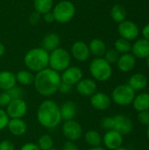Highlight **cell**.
<instances>
[{
  "label": "cell",
  "instance_id": "cell-1",
  "mask_svg": "<svg viewBox=\"0 0 149 150\" xmlns=\"http://www.w3.org/2000/svg\"><path fill=\"white\" fill-rule=\"evenodd\" d=\"M61 83V80L60 74L48 68L37 72L33 81L36 91L45 97L54 95L59 90Z\"/></svg>",
  "mask_w": 149,
  "mask_h": 150
},
{
  "label": "cell",
  "instance_id": "cell-2",
  "mask_svg": "<svg viewBox=\"0 0 149 150\" xmlns=\"http://www.w3.org/2000/svg\"><path fill=\"white\" fill-rule=\"evenodd\" d=\"M37 118L40 124L43 127L54 128L57 127L61 120L60 107L52 100H45L38 108Z\"/></svg>",
  "mask_w": 149,
  "mask_h": 150
},
{
  "label": "cell",
  "instance_id": "cell-3",
  "mask_svg": "<svg viewBox=\"0 0 149 150\" xmlns=\"http://www.w3.org/2000/svg\"><path fill=\"white\" fill-rule=\"evenodd\" d=\"M25 66L32 71L39 72L47 69L49 62V53L42 47L32 48L24 58Z\"/></svg>",
  "mask_w": 149,
  "mask_h": 150
},
{
  "label": "cell",
  "instance_id": "cell-4",
  "mask_svg": "<svg viewBox=\"0 0 149 150\" xmlns=\"http://www.w3.org/2000/svg\"><path fill=\"white\" fill-rule=\"evenodd\" d=\"M90 72L96 80L105 82L111 78L112 68L103 57H97L90 64Z\"/></svg>",
  "mask_w": 149,
  "mask_h": 150
},
{
  "label": "cell",
  "instance_id": "cell-5",
  "mask_svg": "<svg viewBox=\"0 0 149 150\" xmlns=\"http://www.w3.org/2000/svg\"><path fill=\"white\" fill-rule=\"evenodd\" d=\"M70 54L69 53L61 47H58L49 54L48 65L50 69L59 72L63 71L69 67L70 64Z\"/></svg>",
  "mask_w": 149,
  "mask_h": 150
},
{
  "label": "cell",
  "instance_id": "cell-6",
  "mask_svg": "<svg viewBox=\"0 0 149 150\" xmlns=\"http://www.w3.org/2000/svg\"><path fill=\"white\" fill-rule=\"evenodd\" d=\"M52 12L54 16L55 21L64 24L73 19L76 14V7L72 2L64 0L55 4Z\"/></svg>",
  "mask_w": 149,
  "mask_h": 150
},
{
  "label": "cell",
  "instance_id": "cell-7",
  "mask_svg": "<svg viewBox=\"0 0 149 150\" xmlns=\"http://www.w3.org/2000/svg\"><path fill=\"white\" fill-rule=\"evenodd\" d=\"M135 95V91L127 83L119 84L112 91V101L119 105L126 106L132 105Z\"/></svg>",
  "mask_w": 149,
  "mask_h": 150
},
{
  "label": "cell",
  "instance_id": "cell-8",
  "mask_svg": "<svg viewBox=\"0 0 149 150\" xmlns=\"http://www.w3.org/2000/svg\"><path fill=\"white\" fill-rule=\"evenodd\" d=\"M118 32L122 39H125L128 41L135 40L140 34L139 26L131 20H124L119 23L118 26Z\"/></svg>",
  "mask_w": 149,
  "mask_h": 150
},
{
  "label": "cell",
  "instance_id": "cell-9",
  "mask_svg": "<svg viewBox=\"0 0 149 150\" xmlns=\"http://www.w3.org/2000/svg\"><path fill=\"white\" fill-rule=\"evenodd\" d=\"M27 112V105L23 99L11 100L6 108L7 115L11 119H21Z\"/></svg>",
  "mask_w": 149,
  "mask_h": 150
},
{
  "label": "cell",
  "instance_id": "cell-10",
  "mask_svg": "<svg viewBox=\"0 0 149 150\" xmlns=\"http://www.w3.org/2000/svg\"><path fill=\"white\" fill-rule=\"evenodd\" d=\"M62 132L64 136L71 142L80 139L83 135V129L81 125L74 120L64 122L62 126Z\"/></svg>",
  "mask_w": 149,
  "mask_h": 150
},
{
  "label": "cell",
  "instance_id": "cell-11",
  "mask_svg": "<svg viewBox=\"0 0 149 150\" xmlns=\"http://www.w3.org/2000/svg\"><path fill=\"white\" fill-rule=\"evenodd\" d=\"M114 127L113 130L119 133L121 135H126L133 130V122L129 117L124 114H118L113 117Z\"/></svg>",
  "mask_w": 149,
  "mask_h": 150
},
{
  "label": "cell",
  "instance_id": "cell-12",
  "mask_svg": "<svg viewBox=\"0 0 149 150\" xmlns=\"http://www.w3.org/2000/svg\"><path fill=\"white\" fill-rule=\"evenodd\" d=\"M83 79V71L78 67H68L63 70L62 75L61 76V80L62 83L68 85H76V83Z\"/></svg>",
  "mask_w": 149,
  "mask_h": 150
},
{
  "label": "cell",
  "instance_id": "cell-13",
  "mask_svg": "<svg viewBox=\"0 0 149 150\" xmlns=\"http://www.w3.org/2000/svg\"><path fill=\"white\" fill-rule=\"evenodd\" d=\"M102 139L105 146L110 150H115L120 148L123 143V135L115 130L107 131Z\"/></svg>",
  "mask_w": 149,
  "mask_h": 150
},
{
  "label": "cell",
  "instance_id": "cell-14",
  "mask_svg": "<svg viewBox=\"0 0 149 150\" xmlns=\"http://www.w3.org/2000/svg\"><path fill=\"white\" fill-rule=\"evenodd\" d=\"M90 104L96 110L105 111L112 105V98L105 92H96L90 98Z\"/></svg>",
  "mask_w": 149,
  "mask_h": 150
},
{
  "label": "cell",
  "instance_id": "cell-15",
  "mask_svg": "<svg viewBox=\"0 0 149 150\" xmlns=\"http://www.w3.org/2000/svg\"><path fill=\"white\" fill-rule=\"evenodd\" d=\"M71 53L73 57L78 62H85L90 55L89 46L81 40L76 41L71 47Z\"/></svg>",
  "mask_w": 149,
  "mask_h": 150
},
{
  "label": "cell",
  "instance_id": "cell-16",
  "mask_svg": "<svg viewBox=\"0 0 149 150\" xmlns=\"http://www.w3.org/2000/svg\"><path fill=\"white\" fill-rule=\"evenodd\" d=\"M132 54L137 59H147L149 56V40L140 39L132 45Z\"/></svg>",
  "mask_w": 149,
  "mask_h": 150
},
{
  "label": "cell",
  "instance_id": "cell-17",
  "mask_svg": "<svg viewBox=\"0 0 149 150\" xmlns=\"http://www.w3.org/2000/svg\"><path fill=\"white\" fill-rule=\"evenodd\" d=\"M118 68L121 72L127 73L132 71L136 65V58L133 54L127 53L119 55V58L117 62Z\"/></svg>",
  "mask_w": 149,
  "mask_h": 150
},
{
  "label": "cell",
  "instance_id": "cell-18",
  "mask_svg": "<svg viewBox=\"0 0 149 150\" xmlns=\"http://www.w3.org/2000/svg\"><path fill=\"white\" fill-rule=\"evenodd\" d=\"M76 91L82 96H92L97 91V83L90 78H84L76 83Z\"/></svg>",
  "mask_w": 149,
  "mask_h": 150
},
{
  "label": "cell",
  "instance_id": "cell-19",
  "mask_svg": "<svg viewBox=\"0 0 149 150\" xmlns=\"http://www.w3.org/2000/svg\"><path fill=\"white\" fill-rule=\"evenodd\" d=\"M148 83L147 76L142 73H135L130 76L127 84L136 92L144 90Z\"/></svg>",
  "mask_w": 149,
  "mask_h": 150
},
{
  "label": "cell",
  "instance_id": "cell-20",
  "mask_svg": "<svg viewBox=\"0 0 149 150\" xmlns=\"http://www.w3.org/2000/svg\"><path fill=\"white\" fill-rule=\"evenodd\" d=\"M60 44H61V39L59 35L54 33H51L45 35L44 38L42 39L41 47L49 53L58 48Z\"/></svg>",
  "mask_w": 149,
  "mask_h": 150
},
{
  "label": "cell",
  "instance_id": "cell-21",
  "mask_svg": "<svg viewBox=\"0 0 149 150\" xmlns=\"http://www.w3.org/2000/svg\"><path fill=\"white\" fill-rule=\"evenodd\" d=\"M16 75L11 71H0V89L6 91L16 85Z\"/></svg>",
  "mask_w": 149,
  "mask_h": 150
},
{
  "label": "cell",
  "instance_id": "cell-22",
  "mask_svg": "<svg viewBox=\"0 0 149 150\" xmlns=\"http://www.w3.org/2000/svg\"><path fill=\"white\" fill-rule=\"evenodd\" d=\"M132 105L134 110L138 112L149 111V93L141 92L138 95H135Z\"/></svg>",
  "mask_w": 149,
  "mask_h": 150
},
{
  "label": "cell",
  "instance_id": "cell-23",
  "mask_svg": "<svg viewBox=\"0 0 149 150\" xmlns=\"http://www.w3.org/2000/svg\"><path fill=\"white\" fill-rule=\"evenodd\" d=\"M7 127L9 131L16 136L23 135L27 129L25 122L21 119H11V120H9Z\"/></svg>",
  "mask_w": 149,
  "mask_h": 150
},
{
  "label": "cell",
  "instance_id": "cell-24",
  "mask_svg": "<svg viewBox=\"0 0 149 150\" xmlns=\"http://www.w3.org/2000/svg\"><path fill=\"white\" fill-rule=\"evenodd\" d=\"M76 105L73 101H68L60 107L61 120L68 121L75 118L76 114Z\"/></svg>",
  "mask_w": 149,
  "mask_h": 150
},
{
  "label": "cell",
  "instance_id": "cell-25",
  "mask_svg": "<svg viewBox=\"0 0 149 150\" xmlns=\"http://www.w3.org/2000/svg\"><path fill=\"white\" fill-rule=\"evenodd\" d=\"M88 46L90 53L96 57H103L106 52V45L101 39H93Z\"/></svg>",
  "mask_w": 149,
  "mask_h": 150
},
{
  "label": "cell",
  "instance_id": "cell-26",
  "mask_svg": "<svg viewBox=\"0 0 149 150\" xmlns=\"http://www.w3.org/2000/svg\"><path fill=\"white\" fill-rule=\"evenodd\" d=\"M111 17L116 23H121L122 21L126 20V8L119 4H117L112 6L111 10Z\"/></svg>",
  "mask_w": 149,
  "mask_h": 150
},
{
  "label": "cell",
  "instance_id": "cell-27",
  "mask_svg": "<svg viewBox=\"0 0 149 150\" xmlns=\"http://www.w3.org/2000/svg\"><path fill=\"white\" fill-rule=\"evenodd\" d=\"M84 140L86 142V143L90 146H91L92 148L94 147H99L103 142L102 136L100 135V134L95 130H90L85 134L84 136Z\"/></svg>",
  "mask_w": 149,
  "mask_h": 150
},
{
  "label": "cell",
  "instance_id": "cell-28",
  "mask_svg": "<svg viewBox=\"0 0 149 150\" xmlns=\"http://www.w3.org/2000/svg\"><path fill=\"white\" fill-rule=\"evenodd\" d=\"M33 6L36 11L44 15L45 13L51 11L54 6V0H34Z\"/></svg>",
  "mask_w": 149,
  "mask_h": 150
},
{
  "label": "cell",
  "instance_id": "cell-29",
  "mask_svg": "<svg viewBox=\"0 0 149 150\" xmlns=\"http://www.w3.org/2000/svg\"><path fill=\"white\" fill-rule=\"evenodd\" d=\"M16 80L23 85H29L33 83L34 76L28 70H20L16 74Z\"/></svg>",
  "mask_w": 149,
  "mask_h": 150
},
{
  "label": "cell",
  "instance_id": "cell-30",
  "mask_svg": "<svg viewBox=\"0 0 149 150\" xmlns=\"http://www.w3.org/2000/svg\"><path fill=\"white\" fill-rule=\"evenodd\" d=\"M114 49L119 53V54H127L130 53L132 49V45L130 41L125 40V39H118L115 43H114Z\"/></svg>",
  "mask_w": 149,
  "mask_h": 150
},
{
  "label": "cell",
  "instance_id": "cell-31",
  "mask_svg": "<svg viewBox=\"0 0 149 150\" xmlns=\"http://www.w3.org/2000/svg\"><path fill=\"white\" fill-rule=\"evenodd\" d=\"M53 139L48 134L42 135L38 141V146L41 150H49L53 148Z\"/></svg>",
  "mask_w": 149,
  "mask_h": 150
},
{
  "label": "cell",
  "instance_id": "cell-32",
  "mask_svg": "<svg viewBox=\"0 0 149 150\" xmlns=\"http://www.w3.org/2000/svg\"><path fill=\"white\" fill-rule=\"evenodd\" d=\"M104 59L108 62L110 63L111 65L112 64H114V63H117L119 58V54L113 48V49H109V50H106L105 55H104Z\"/></svg>",
  "mask_w": 149,
  "mask_h": 150
},
{
  "label": "cell",
  "instance_id": "cell-33",
  "mask_svg": "<svg viewBox=\"0 0 149 150\" xmlns=\"http://www.w3.org/2000/svg\"><path fill=\"white\" fill-rule=\"evenodd\" d=\"M6 92L8 93V95L10 96L11 100L14 99H22L23 97V91L21 90V88L18 87V86H14L11 89L6 91Z\"/></svg>",
  "mask_w": 149,
  "mask_h": 150
},
{
  "label": "cell",
  "instance_id": "cell-34",
  "mask_svg": "<svg viewBox=\"0 0 149 150\" xmlns=\"http://www.w3.org/2000/svg\"><path fill=\"white\" fill-rule=\"evenodd\" d=\"M100 125L101 127L109 131V130H113V127H114V120H113V117H105L101 120L100 121Z\"/></svg>",
  "mask_w": 149,
  "mask_h": 150
},
{
  "label": "cell",
  "instance_id": "cell-35",
  "mask_svg": "<svg viewBox=\"0 0 149 150\" xmlns=\"http://www.w3.org/2000/svg\"><path fill=\"white\" fill-rule=\"evenodd\" d=\"M137 120L140 122V124L148 127L149 125V111L139 112L137 115Z\"/></svg>",
  "mask_w": 149,
  "mask_h": 150
},
{
  "label": "cell",
  "instance_id": "cell-36",
  "mask_svg": "<svg viewBox=\"0 0 149 150\" xmlns=\"http://www.w3.org/2000/svg\"><path fill=\"white\" fill-rule=\"evenodd\" d=\"M9 122V116L7 115L6 112L0 109V131L5 128Z\"/></svg>",
  "mask_w": 149,
  "mask_h": 150
},
{
  "label": "cell",
  "instance_id": "cell-37",
  "mask_svg": "<svg viewBox=\"0 0 149 150\" xmlns=\"http://www.w3.org/2000/svg\"><path fill=\"white\" fill-rule=\"evenodd\" d=\"M11 101V99L10 96L8 95V93L6 91H4V92L0 93V106L1 107L7 106Z\"/></svg>",
  "mask_w": 149,
  "mask_h": 150
},
{
  "label": "cell",
  "instance_id": "cell-38",
  "mask_svg": "<svg viewBox=\"0 0 149 150\" xmlns=\"http://www.w3.org/2000/svg\"><path fill=\"white\" fill-rule=\"evenodd\" d=\"M40 17H41V14L39 13L38 11H32L30 16H29V22L31 25H36L40 22Z\"/></svg>",
  "mask_w": 149,
  "mask_h": 150
},
{
  "label": "cell",
  "instance_id": "cell-39",
  "mask_svg": "<svg viewBox=\"0 0 149 150\" xmlns=\"http://www.w3.org/2000/svg\"><path fill=\"white\" fill-rule=\"evenodd\" d=\"M0 150H14V144L8 140L0 142Z\"/></svg>",
  "mask_w": 149,
  "mask_h": 150
},
{
  "label": "cell",
  "instance_id": "cell-40",
  "mask_svg": "<svg viewBox=\"0 0 149 150\" xmlns=\"http://www.w3.org/2000/svg\"><path fill=\"white\" fill-rule=\"evenodd\" d=\"M20 150H41V149L39 148V146H38V145H36V144H34V143L30 142V143H25V145H23V146L21 147Z\"/></svg>",
  "mask_w": 149,
  "mask_h": 150
},
{
  "label": "cell",
  "instance_id": "cell-41",
  "mask_svg": "<svg viewBox=\"0 0 149 150\" xmlns=\"http://www.w3.org/2000/svg\"><path fill=\"white\" fill-rule=\"evenodd\" d=\"M71 90H72V86L71 85H68V84L64 83L61 82V84H60V87H59V90L58 91H60L62 93H68Z\"/></svg>",
  "mask_w": 149,
  "mask_h": 150
},
{
  "label": "cell",
  "instance_id": "cell-42",
  "mask_svg": "<svg viewBox=\"0 0 149 150\" xmlns=\"http://www.w3.org/2000/svg\"><path fill=\"white\" fill-rule=\"evenodd\" d=\"M43 18H44L45 22H47V23H53L54 21H55L54 16V14H53L52 11H49V12L45 13L43 15Z\"/></svg>",
  "mask_w": 149,
  "mask_h": 150
},
{
  "label": "cell",
  "instance_id": "cell-43",
  "mask_svg": "<svg viewBox=\"0 0 149 150\" xmlns=\"http://www.w3.org/2000/svg\"><path fill=\"white\" fill-rule=\"evenodd\" d=\"M62 150H78V148L76 147V145L71 142H65Z\"/></svg>",
  "mask_w": 149,
  "mask_h": 150
},
{
  "label": "cell",
  "instance_id": "cell-44",
  "mask_svg": "<svg viewBox=\"0 0 149 150\" xmlns=\"http://www.w3.org/2000/svg\"><path fill=\"white\" fill-rule=\"evenodd\" d=\"M142 36H143V39L147 40H149V24L146 25L143 29H142Z\"/></svg>",
  "mask_w": 149,
  "mask_h": 150
},
{
  "label": "cell",
  "instance_id": "cell-45",
  "mask_svg": "<svg viewBox=\"0 0 149 150\" xmlns=\"http://www.w3.org/2000/svg\"><path fill=\"white\" fill-rule=\"evenodd\" d=\"M4 52H5V47H4V44L0 42V57H1L2 55H4Z\"/></svg>",
  "mask_w": 149,
  "mask_h": 150
},
{
  "label": "cell",
  "instance_id": "cell-46",
  "mask_svg": "<svg viewBox=\"0 0 149 150\" xmlns=\"http://www.w3.org/2000/svg\"><path fill=\"white\" fill-rule=\"evenodd\" d=\"M87 150H105L104 148H102V147H94V148H91V149H87Z\"/></svg>",
  "mask_w": 149,
  "mask_h": 150
},
{
  "label": "cell",
  "instance_id": "cell-47",
  "mask_svg": "<svg viewBox=\"0 0 149 150\" xmlns=\"http://www.w3.org/2000/svg\"><path fill=\"white\" fill-rule=\"evenodd\" d=\"M147 136H148V139L149 140V125L148 126V128H147Z\"/></svg>",
  "mask_w": 149,
  "mask_h": 150
},
{
  "label": "cell",
  "instance_id": "cell-48",
  "mask_svg": "<svg viewBox=\"0 0 149 150\" xmlns=\"http://www.w3.org/2000/svg\"><path fill=\"white\" fill-rule=\"evenodd\" d=\"M115 150H128L126 148H124V147H120V148H119V149H117Z\"/></svg>",
  "mask_w": 149,
  "mask_h": 150
},
{
  "label": "cell",
  "instance_id": "cell-49",
  "mask_svg": "<svg viewBox=\"0 0 149 150\" xmlns=\"http://www.w3.org/2000/svg\"><path fill=\"white\" fill-rule=\"evenodd\" d=\"M147 65H148V67L149 69V56L147 58Z\"/></svg>",
  "mask_w": 149,
  "mask_h": 150
},
{
  "label": "cell",
  "instance_id": "cell-50",
  "mask_svg": "<svg viewBox=\"0 0 149 150\" xmlns=\"http://www.w3.org/2000/svg\"><path fill=\"white\" fill-rule=\"evenodd\" d=\"M49 150H57V149H53V148H52L51 149H49Z\"/></svg>",
  "mask_w": 149,
  "mask_h": 150
}]
</instances>
